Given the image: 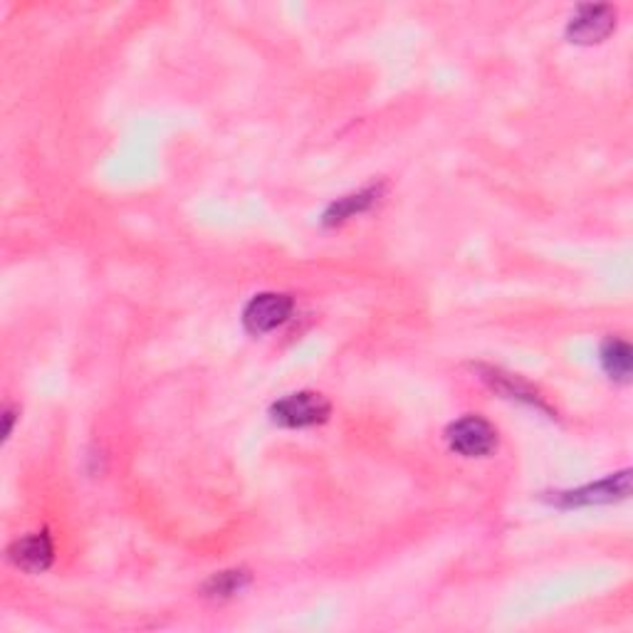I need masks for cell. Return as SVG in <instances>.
Wrapping results in <instances>:
<instances>
[{
  "label": "cell",
  "instance_id": "1",
  "mask_svg": "<svg viewBox=\"0 0 633 633\" xmlns=\"http://www.w3.org/2000/svg\"><path fill=\"white\" fill-rule=\"evenodd\" d=\"M445 439H448L451 448L460 453V456L483 458L495 451L497 431L483 416H463L460 421L448 428Z\"/></svg>",
  "mask_w": 633,
  "mask_h": 633
},
{
  "label": "cell",
  "instance_id": "2",
  "mask_svg": "<svg viewBox=\"0 0 633 633\" xmlns=\"http://www.w3.org/2000/svg\"><path fill=\"white\" fill-rule=\"evenodd\" d=\"M273 421L284 428H307L325 423L329 416V404L325 396L312 394V391H300L280 398L273 406Z\"/></svg>",
  "mask_w": 633,
  "mask_h": 633
},
{
  "label": "cell",
  "instance_id": "3",
  "mask_svg": "<svg viewBox=\"0 0 633 633\" xmlns=\"http://www.w3.org/2000/svg\"><path fill=\"white\" fill-rule=\"evenodd\" d=\"M292 315V297L280 292L255 295L243 312V325L251 334H265L284 325Z\"/></svg>",
  "mask_w": 633,
  "mask_h": 633
},
{
  "label": "cell",
  "instance_id": "4",
  "mask_svg": "<svg viewBox=\"0 0 633 633\" xmlns=\"http://www.w3.org/2000/svg\"><path fill=\"white\" fill-rule=\"evenodd\" d=\"M617 28V11L611 5H582L567 25V35L572 42L594 45L609 38Z\"/></svg>",
  "mask_w": 633,
  "mask_h": 633
},
{
  "label": "cell",
  "instance_id": "5",
  "mask_svg": "<svg viewBox=\"0 0 633 633\" xmlns=\"http://www.w3.org/2000/svg\"><path fill=\"white\" fill-rule=\"evenodd\" d=\"M629 485H631V476H629V470H623V472H617V476L599 480V483H594V485L572 490V493H559L557 503L561 507L613 503V501H621V497L629 495Z\"/></svg>",
  "mask_w": 633,
  "mask_h": 633
},
{
  "label": "cell",
  "instance_id": "6",
  "mask_svg": "<svg viewBox=\"0 0 633 633\" xmlns=\"http://www.w3.org/2000/svg\"><path fill=\"white\" fill-rule=\"evenodd\" d=\"M8 555H11L13 565L25 569V572H45L52 565V542L45 532H35L17 540L8 549Z\"/></svg>",
  "mask_w": 633,
  "mask_h": 633
},
{
  "label": "cell",
  "instance_id": "7",
  "mask_svg": "<svg viewBox=\"0 0 633 633\" xmlns=\"http://www.w3.org/2000/svg\"><path fill=\"white\" fill-rule=\"evenodd\" d=\"M602 364L604 371L609 374L613 381H629L631 377V346L623 339H606L602 346Z\"/></svg>",
  "mask_w": 633,
  "mask_h": 633
},
{
  "label": "cell",
  "instance_id": "8",
  "mask_svg": "<svg viewBox=\"0 0 633 633\" xmlns=\"http://www.w3.org/2000/svg\"><path fill=\"white\" fill-rule=\"evenodd\" d=\"M374 195H377V191H362L356 195H346V199L337 201L334 206L329 208V213H327V223H342L346 218H352L354 213L367 211L374 203Z\"/></svg>",
  "mask_w": 633,
  "mask_h": 633
},
{
  "label": "cell",
  "instance_id": "9",
  "mask_svg": "<svg viewBox=\"0 0 633 633\" xmlns=\"http://www.w3.org/2000/svg\"><path fill=\"white\" fill-rule=\"evenodd\" d=\"M248 584L245 572H223L218 577H213L208 582V594L213 596H230L243 590Z\"/></svg>",
  "mask_w": 633,
  "mask_h": 633
}]
</instances>
